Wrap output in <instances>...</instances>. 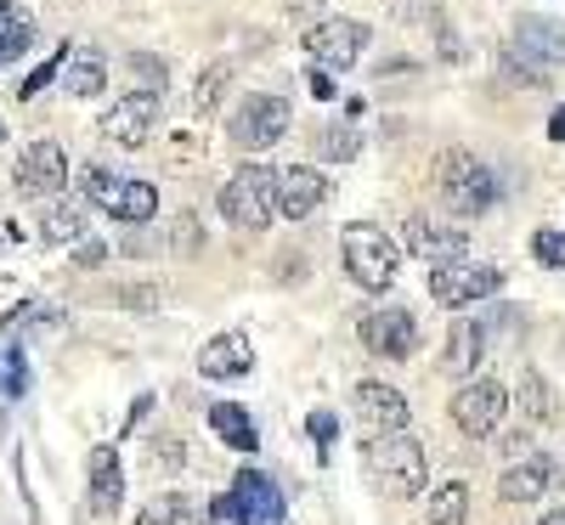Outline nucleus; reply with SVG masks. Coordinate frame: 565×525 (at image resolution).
I'll return each instance as SVG.
<instances>
[{
	"label": "nucleus",
	"instance_id": "nucleus-1",
	"mask_svg": "<svg viewBox=\"0 0 565 525\" xmlns=\"http://www.w3.org/2000/svg\"><path fill=\"white\" fill-rule=\"evenodd\" d=\"M436 193L458 221H476L498 204V175L469 148H447V153H436Z\"/></svg>",
	"mask_w": 565,
	"mask_h": 525
},
{
	"label": "nucleus",
	"instance_id": "nucleus-2",
	"mask_svg": "<svg viewBox=\"0 0 565 525\" xmlns=\"http://www.w3.org/2000/svg\"><path fill=\"white\" fill-rule=\"evenodd\" d=\"M340 249H345V271L356 289L367 294H385L391 282L402 277V249L385 237V226H373V221H351L340 232Z\"/></svg>",
	"mask_w": 565,
	"mask_h": 525
},
{
	"label": "nucleus",
	"instance_id": "nucleus-3",
	"mask_svg": "<svg viewBox=\"0 0 565 525\" xmlns=\"http://www.w3.org/2000/svg\"><path fill=\"white\" fill-rule=\"evenodd\" d=\"M367 474L391 497H418L424 481H430V452H424L407 429H385V436L367 441Z\"/></svg>",
	"mask_w": 565,
	"mask_h": 525
},
{
	"label": "nucleus",
	"instance_id": "nucleus-4",
	"mask_svg": "<svg viewBox=\"0 0 565 525\" xmlns=\"http://www.w3.org/2000/svg\"><path fill=\"white\" fill-rule=\"evenodd\" d=\"M85 199L97 204V210H108L114 221H125V226H148L153 215H159V186L153 181H136V175H108L103 164H85Z\"/></svg>",
	"mask_w": 565,
	"mask_h": 525
},
{
	"label": "nucleus",
	"instance_id": "nucleus-5",
	"mask_svg": "<svg viewBox=\"0 0 565 525\" xmlns=\"http://www.w3.org/2000/svg\"><path fill=\"white\" fill-rule=\"evenodd\" d=\"M221 215L244 232H266L277 215V170L266 164H238L232 181L221 186Z\"/></svg>",
	"mask_w": 565,
	"mask_h": 525
},
{
	"label": "nucleus",
	"instance_id": "nucleus-6",
	"mask_svg": "<svg viewBox=\"0 0 565 525\" xmlns=\"http://www.w3.org/2000/svg\"><path fill=\"white\" fill-rule=\"evenodd\" d=\"M232 148H244V153H266L271 141L289 136V97H271V90H249V97L232 108Z\"/></svg>",
	"mask_w": 565,
	"mask_h": 525
},
{
	"label": "nucleus",
	"instance_id": "nucleus-7",
	"mask_svg": "<svg viewBox=\"0 0 565 525\" xmlns=\"http://www.w3.org/2000/svg\"><path fill=\"white\" fill-rule=\"evenodd\" d=\"M367 40H373V29L362 18H322V23L306 29V57L328 74H345V68L362 63Z\"/></svg>",
	"mask_w": 565,
	"mask_h": 525
},
{
	"label": "nucleus",
	"instance_id": "nucleus-8",
	"mask_svg": "<svg viewBox=\"0 0 565 525\" xmlns=\"http://www.w3.org/2000/svg\"><path fill=\"white\" fill-rule=\"evenodd\" d=\"M356 333H362V345L380 362H407L418 351V317L407 306H373V311H362Z\"/></svg>",
	"mask_w": 565,
	"mask_h": 525
},
{
	"label": "nucleus",
	"instance_id": "nucleus-9",
	"mask_svg": "<svg viewBox=\"0 0 565 525\" xmlns=\"http://www.w3.org/2000/svg\"><path fill=\"white\" fill-rule=\"evenodd\" d=\"M503 289V271L498 266H476V260H447V266H430V300L436 306H476V300H492Z\"/></svg>",
	"mask_w": 565,
	"mask_h": 525
},
{
	"label": "nucleus",
	"instance_id": "nucleus-10",
	"mask_svg": "<svg viewBox=\"0 0 565 525\" xmlns=\"http://www.w3.org/2000/svg\"><path fill=\"white\" fill-rule=\"evenodd\" d=\"M503 413H509V390L498 385V378H463L458 396H452V424L469 441H487L503 424Z\"/></svg>",
	"mask_w": 565,
	"mask_h": 525
},
{
	"label": "nucleus",
	"instance_id": "nucleus-11",
	"mask_svg": "<svg viewBox=\"0 0 565 525\" xmlns=\"http://www.w3.org/2000/svg\"><path fill=\"white\" fill-rule=\"evenodd\" d=\"M12 181H18V193H29V199L63 193V186H68V153H63V141H52V136L29 141L18 170H12Z\"/></svg>",
	"mask_w": 565,
	"mask_h": 525
},
{
	"label": "nucleus",
	"instance_id": "nucleus-12",
	"mask_svg": "<svg viewBox=\"0 0 565 525\" xmlns=\"http://www.w3.org/2000/svg\"><path fill=\"white\" fill-rule=\"evenodd\" d=\"M159 108H164L159 90H125V97H114V108L103 114V136L119 141V148H141L159 125Z\"/></svg>",
	"mask_w": 565,
	"mask_h": 525
},
{
	"label": "nucleus",
	"instance_id": "nucleus-13",
	"mask_svg": "<svg viewBox=\"0 0 565 525\" xmlns=\"http://www.w3.org/2000/svg\"><path fill=\"white\" fill-rule=\"evenodd\" d=\"M509 52L526 57L532 68H559L565 63V18H543V12H521L509 29Z\"/></svg>",
	"mask_w": 565,
	"mask_h": 525
},
{
	"label": "nucleus",
	"instance_id": "nucleus-14",
	"mask_svg": "<svg viewBox=\"0 0 565 525\" xmlns=\"http://www.w3.org/2000/svg\"><path fill=\"white\" fill-rule=\"evenodd\" d=\"M402 249L418 255L424 266H447V260H463V255H469V232H463V226H436L430 215H407Z\"/></svg>",
	"mask_w": 565,
	"mask_h": 525
},
{
	"label": "nucleus",
	"instance_id": "nucleus-15",
	"mask_svg": "<svg viewBox=\"0 0 565 525\" xmlns=\"http://www.w3.org/2000/svg\"><path fill=\"white\" fill-rule=\"evenodd\" d=\"M232 503H238L244 525H282V519H289V497H282L277 481L260 474V469H238V481H232Z\"/></svg>",
	"mask_w": 565,
	"mask_h": 525
},
{
	"label": "nucleus",
	"instance_id": "nucleus-16",
	"mask_svg": "<svg viewBox=\"0 0 565 525\" xmlns=\"http://www.w3.org/2000/svg\"><path fill=\"white\" fill-rule=\"evenodd\" d=\"M328 204V175L311 170V164H289V170H277V215H289V221H306Z\"/></svg>",
	"mask_w": 565,
	"mask_h": 525
},
{
	"label": "nucleus",
	"instance_id": "nucleus-17",
	"mask_svg": "<svg viewBox=\"0 0 565 525\" xmlns=\"http://www.w3.org/2000/svg\"><path fill=\"white\" fill-rule=\"evenodd\" d=\"M351 401H356V413H362L373 429H380V436H385V429H407V418H413L407 396H402L396 385H385V378H362Z\"/></svg>",
	"mask_w": 565,
	"mask_h": 525
},
{
	"label": "nucleus",
	"instance_id": "nucleus-18",
	"mask_svg": "<svg viewBox=\"0 0 565 525\" xmlns=\"http://www.w3.org/2000/svg\"><path fill=\"white\" fill-rule=\"evenodd\" d=\"M548 486H554V458H543V452H526V458H514V463L503 469L498 497H503V503H537Z\"/></svg>",
	"mask_w": 565,
	"mask_h": 525
},
{
	"label": "nucleus",
	"instance_id": "nucleus-19",
	"mask_svg": "<svg viewBox=\"0 0 565 525\" xmlns=\"http://www.w3.org/2000/svg\"><path fill=\"white\" fill-rule=\"evenodd\" d=\"M85 469H90V514H119V503H125V469H119V452H114L108 441H103V447H90Z\"/></svg>",
	"mask_w": 565,
	"mask_h": 525
},
{
	"label": "nucleus",
	"instance_id": "nucleus-20",
	"mask_svg": "<svg viewBox=\"0 0 565 525\" xmlns=\"http://www.w3.org/2000/svg\"><path fill=\"white\" fill-rule=\"evenodd\" d=\"M481 356H487L481 322H476V317H458L452 333H447V351H441V373H447V378H476Z\"/></svg>",
	"mask_w": 565,
	"mask_h": 525
},
{
	"label": "nucleus",
	"instance_id": "nucleus-21",
	"mask_svg": "<svg viewBox=\"0 0 565 525\" xmlns=\"http://www.w3.org/2000/svg\"><path fill=\"white\" fill-rule=\"evenodd\" d=\"M255 367V345L244 333H215V340L199 351V373L204 378H244Z\"/></svg>",
	"mask_w": 565,
	"mask_h": 525
},
{
	"label": "nucleus",
	"instance_id": "nucleus-22",
	"mask_svg": "<svg viewBox=\"0 0 565 525\" xmlns=\"http://www.w3.org/2000/svg\"><path fill=\"white\" fill-rule=\"evenodd\" d=\"M63 90H68V97H103V85H108V57L97 52V45H74V57L63 63Z\"/></svg>",
	"mask_w": 565,
	"mask_h": 525
},
{
	"label": "nucleus",
	"instance_id": "nucleus-23",
	"mask_svg": "<svg viewBox=\"0 0 565 525\" xmlns=\"http://www.w3.org/2000/svg\"><path fill=\"white\" fill-rule=\"evenodd\" d=\"M210 429H215L232 452H255V447H260L255 424H249V413H244L238 401H215V407H210Z\"/></svg>",
	"mask_w": 565,
	"mask_h": 525
},
{
	"label": "nucleus",
	"instance_id": "nucleus-24",
	"mask_svg": "<svg viewBox=\"0 0 565 525\" xmlns=\"http://www.w3.org/2000/svg\"><path fill=\"white\" fill-rule=\"evenodd\" d=\"M34 52V18L29 12H18L12 0L0 7V68L7 63H23Z\"/></svg>",
	"mask_w": 565,
	"mask_h": 525
},
{
	"label": "nucleus",
	"instance_id": "nucleus-25",
	"mask_svg": "<svg viewBox=\"0 0 565 525\" xmlns=\"http://www.w3.org/2000/svg\"><path fill=\"white\" fill-rule=\"evenodd\" d=\"M514 401H521V413L532 424H548L554 418V390H548V378L537 367H521V385H514Z\"/></svg>",
	"mask_w": 565,
	"mask_h": 525
},
{
	"label": "nucleus",
	"instance_id": "nucleus-26",
	"mask_svg": "<svg viewBox=\"0 0 565 525\" xmlns=\"http://www.w3.org/2000/svg\"><path fill=\"white\" fill-rule=\"evenodd\" d=\"M40 237L45 244H79L85 237V210L79 204H52L40 215Z\"/></svg>",
	"mask_w": 565,
	"mask_h": 525
},
{
	"label": "nucleus",
	"instance_id": "nucleus-27",
	"mask_svg": "<svg viewBox=\"0 0 565 525\" xmlns=\"http://www.w3.org/2000/svg\"><path fill=\"white\" fill-rule=\"evenodd\" d=\"M136 525H199V508L186 503L181 492H159L148 508L136 514Z\"/></svg>",
	"mask_w": 565,
	"mask_h": 525
},
{
	"label": "nucleus",
	"instance_id": "nucleus-28",
	"mask_svg": "<svg viewBox=\"0 0 565 525\" xmlns=\"http://www.w3.org/2000/svg\"><path fill=\"white\" fill-rule=\"evenodd\" d=\"M430 525H469V486L447 481L441 492H430Z\"/></svg>",
	"mask_w": 565,
	"mask_h": 525
},
{
	"label": "nucleus",
	"instance_id": "nucleus-29",
	"mask_svg": "<svg viewBox=\"0 0 565 525\" xmlns=\"http://www.w3.org/2000/svg\"><path fill=\"white\" fill-rule=\"evenodd\" d=\"M226 85H232V63H210V68L199 74L193 108H199V114H215V108H221V97H226Z\"/></svg>",
	"mask_w": 565,
	"mask_h": 525
},
{
	"label": "nucleus",
	"instance_id": "nucleus-30",
	"mask_svg": "<svg viewBox=\"0 0 565 525\" xmlns=\"http://www.w3.org/2000/svg\"><path fill=\"white\" fill-rule=\"evenodd\" d=\"M317 153L334 159V164H351V159L362 153V136H356V130H340V125H328V130H317Z\"/></svg>",
	"mask_w": 565,
	"mask_h": 525
},
{
	"label": "nucleus",
	"instance_id": "nucleus-31",
	"mask_svg": "<svg viewBox=\"0 0 565 525\" xmlns=\"http://www.w3.org/2000/svg\"><path fill=\"white\" fill-rule=\"evenodd\" d=\"M68 57H74V52L63 45V52H52V57H45L40 68H29V74H23V85H18V97H23V103H29V97H40V90L52 85L57 74H63V63H68Z\"/></svg>",
	"mask_w": 565,
	"mask_h": 525
},
{
	"label": "nucleus",
	"instance_id": "nucleus-32",
	"mask_svg": "<svg viewBox=\"0 0 565 525\" xmlns=\"http://www.w3.org/2000/svg\"><path fill=\"white\" fill-rule=\"evenodd\" d=\"M391 12L402 18V23H413V29H441L447 18H441V0H391Z\"/></svg>",
	"mask_w": 565,
	"mask_h": 525
},
{
	"label": "nucleus",
	"instance_id": "nucleus-33",
	"mask_svg": "<svg viewBox=\"0 0 565 525\" xmlns=\"http://www.w3.org/2000/svg\"><path fill=\"white\" fill-rule=\"evenodd\" d=\"M532 255H537V266H548V271H565V232H554V226L532 232Z\"/></svg>",
	"mask_w": 565,
	"mask_h": 525
},
{
	"label": "nucleus",
	"instance_id": "nucleus-34",
	"mask_svg": "<svg viewBox=\"0 0 565 525\" xmlns=\"http://www.w3.org/2000/svg\"><path fill=\"white\" fill-rule=\"evenodd\" d=\"M199 244H204V226H199V215H193V210L175 215V221H170V249H175V255H199Z\"/></svg>",
	"mask_w": 565,
	"mask_h": 525
},
{
	"label": "nucleus",
	"instance_id": "nucleus-35",
	"mask_svg": "<svg viewBox=\"0 0 565 525\" xmlns=\"http://www.w3.org/2000/svg\"><path fill=\"white\" fill-rule=\"evenodd\" d=\"M52 317H57L52 306H40V300H23V306H12V311H7V333L18 340V333H29V328H40V322H52Z\"/></svg>",
	"mask_w": 565,
	"mask_h": 525
},
{
	"label": "nucleus",
	"instance_id": "nucleus-36",
	"mask_svg": "<svg viewBox=\"0 0 565 525\" xmlns=\"http://www.w3.org/2000/svg\"><path fill=\"white\" fill-rule=\"evenodd\" d=\"M130 74L141 79L136 90H159V97H164V79H170V68H164L159 57H148V52H130Z\"/></svg>",
	"mask_w": 565,
	"mask_h": 525
},
{
	"label": "nucleus",
	"instance_id": "nucleus-37",
	"mask_svg": "<svg viewBox=\"0 0 565 525\" xmlns=\"http://www.w3.org/2000/svg\"><path fill=\"white\" fill-rule=\"evenodd\" d=\"M306 429H311V441H317V458L334 452V436H340V418H334V413H311Z\"/></svg>",
	"mask_w": 565,
	"mask_h": 525
},
{
	"label": "nucleus",
	"instance_id": "nucleus-38",
	"mask_svg": "<svg viewBox=\"0 0 565 525\" xmlns=\"http://www.w3.org/2000/svg\"><path fill=\"white\" fill-rule=\"evenodd\" d=\"M199 525H244V519H238V503H232V492H226V497H210L204 514H199Z\"/></svg>",
	"mask_w": 565,
	"mask_h": 525
},
{
	"label": "nucleus",
	"instance_id": "nucleus-39",
	"mask_svg": "<svg viewBox=\"0 0 565 525\" xmlns=\"http://www.w3.org/2000/svg\"><path fill=\"white\" fill-rule=\"evenodd\" d=\"M311 97H317V103H334V97H340V90H334V74L317 68V63H311Z\"/></svg>",
	"mask_w": 565,
	"mask_h": 525
},
{
	"label": "nucleus",
	"instance_id": "nucleus-40",
	"mask_svg": "<svg viewBox=\"0 0 565 525\" xmlns=\"http://www.w3.org/2000/svg\"><path fill=\"white\" fill-rule=\"evenodd\" d=\"M322 7H328V0H282V12H289L295 23H306V18H322Z\"/></svg>",
	"mask_w": 565,
	"mask_h": 525
},
{
	"label": "nucleus",
	"instance_id": "nucleus-41",
	"mask_svg": "<svg viewBox=\"0 0 565 525\" xmlns=\"http://www.w3.org/2000/svg\"><path fill=\"white\" fill-rule=\"evenodd\" d=\"M119 300H125V306H159V294H153V289H125Z\"/></svg>",
	"mask_w": 565,
	"mask_h": 525
},
{
	"label": "nucleus",
	"instance_id": "nucleus-42",
	"mask_svg": "<svg viewBox=\"0 0 565 525\" xmlns=\"http://www.w3.org/2000/svg\"><path fill=\"white\" fill-rule=\"evenodd\" d=\"M548 136H554V141H565V108H554V114H548Z\"/></svg>",
	"mask_w": 565,
	"mask_h": 525
},
{
	"label": "nucleus",
	"instance_id": "nucleus-43",
	"mask_svg": "<svg viewBox=\"0 0 565 525\" xmlns=\"http://www.w3.org/2000/svg\"><path fill=\"white\" fill-rule=\"evenodd\" d=\"M537 525H565V508H548V514H543Z\"/></svg>",
	"mask_w": 565,
	"mask_h": 525
},
{
	"label": "nucleus",
	"instance_id": "nucleus-44",
	"mask_svg": "<svg viewBox=\"0 0 565 525\" xmlns=\"http://www.w3.org/2000/svg\"><path fill=\"white\" fill-rule=\"evenodd\" d=\"M0 141H7V125H0Z\"/></svg>",
	"mask_w": 565,
	"mask_h": 525
},
{
	"label": "nucleus",
	"instance_id": "nucleus-45",
	"mask_svg": "<svg viewBox=\"0 0 565 525\" xmlns=\"http://www.w3.org/2000/svg\"><path fill=\"white\" fill-rule=\"evenodd\" d=\"M0 7H7V0H0Z\"/></svg>",
	"mask_w": 565,
	"mask_h": 525
}]
</instances>
